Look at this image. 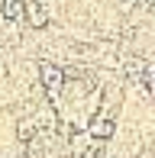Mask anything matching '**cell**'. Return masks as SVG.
<instances>
[{
    "label": "cell",
    "mask_w": 155,
    "mask_h": 158,
    "mask_svg": "<svg viewBox=\"0 0 155 158\" xmlns=\"http://www.w3.org/2000/svg\"><path fill=\"white\" fill-rule=\"evenodd\" d=\"M39 81H42V87H45V90L58 94V90L65 87V71H61L58 64H48V61H42V64H39Z\"/></svg>",
    "instance_id": "obj_2"
},
{
    "label": "cell",
    "mask_w": 155,
    "mask_h": 158,
    "mask_svg": "<svg viewBox=\"0 0 155 158\" xmlns=\"http://www.w3.org/2000/svg\"><path fill=\"white\" fill-rule=\"evenodd\" d=\"M0 16L6 23H16L23 16V0H0Z\"/></svg>",
    "instance_id": "obj_3"
},
{
    "label": "cell",
    "mask_w": 155,
    "mask_h": 158,
    "mask_svg": "<svg viewBox=\"0 0 155 158\" xmlns=\"http://www.w3.org/2000/svg\"><path fill=\"white\" fill-rule=\"evenodd\" d=\"M52 0H29L26 3V19H29V26L32 29H42V26L52 19Z\"/></svg>",
    "instance_id": "obj_1"
},
{
    "label": "cell",
    "mask_w": 155,
    "mask_h": 158,
    "mask_svg": "<svg viewBox=\"0 0 155 158\" xmlns=\"http://www.w3.org/2000/svg\"><path fill=\"white\" fill-rule=\"evenodd\" d=\"M110 132H113L110 116H97L94 123H90V135H94V139H110Z\"/></svg>",
    "instance_id": "obj_4"
}]
</instances>
